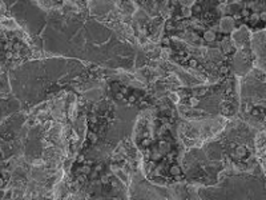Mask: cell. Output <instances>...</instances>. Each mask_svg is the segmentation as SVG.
<instances>
[{
	"label": "cell",
	"instance_id": "6da1fadb",
	"mask_svg": "<svg viewBox=\"0 0 266 200\" xmlns=\"http://www.w3.org/2000/svg\"><path fill=\"white\" fill-rule=\"evenodd\" d=\"M220 28L222 32H231L233 31V28H234V20H233V18H224L222 20L220 21Z\"/></svg>",
	"mask_w": 266,
	"mask_h": 200
},
{
	"label": "cell",
	"instance_id": "7a4b0ae2",
	"mask_svg": "<svg viewBox=\"0 0 266 200\" xmlns=\"http://www.w3.org/2000/svg\"><path fill=\"white\" fill-rule=\"evenodd\" d=\"M204 39H205L206 41H213L214 39H216V33H214L213 31H205V33H204Z\"/></svg>",
	"mask_w": 266,
	"mask_h": 200
},
{
	"label": "cell",
	"instance_id": "3957f363",
	"mask_svg": "<svg viewBox=\"0 0 266 200\" xmlns=\"http://www.w3.org/2000/svg\"><path fill=\"white\" fill-rule=\"evenodd\" d=\"M178 1L185 7V8H190V7L193 6V3H194V0H178Z\"/></svg>",
	"mask_w": 266,
	"mask_h": 200
},
{
	"label": "cell",
	"instance_id": "277c9868",
	"mask_svg": "<svg viewBox=\"0 0 266 200\" xmlns=\"http://www.w3.org/2000/svg\"><path fill=\"white\" fill-rule=\"evenodd\" d=\"M182 14H184V16H185V18H190V16H192V9L190 8H184Z\"/></svg>",
	"mask_w": 266,
	"mask_h": 200
}]
</instances>
